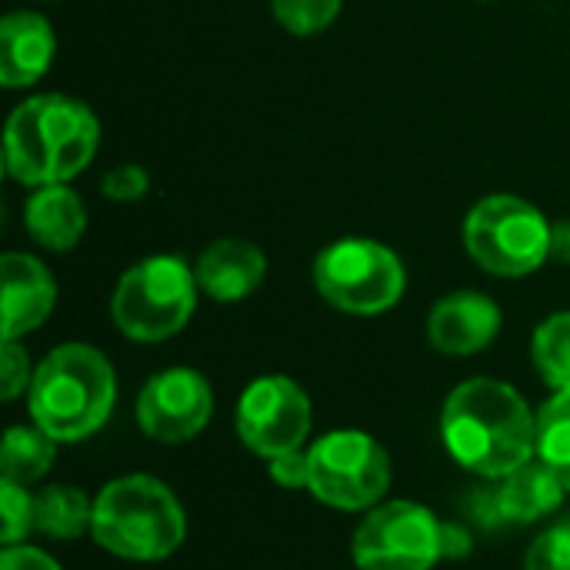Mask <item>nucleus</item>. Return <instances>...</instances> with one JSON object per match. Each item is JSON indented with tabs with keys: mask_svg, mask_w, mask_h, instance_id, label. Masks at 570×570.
I'll return each mask as SVG.
<instances>
[{
	"mask_svg": "<svg viewBox=\"0 0 570 570\" xmlns=\"http://www.w3.org/2000/svg\"><path fill=\"white\" fill-rule=\"evenodd\" d=\"M57 37L43 13L13 10L0 23V80L3 87H30L53 63Z\"/></svg>",
	"mask_w": 570,
	"mask_h": 570,
	"instance_id": "15",
	"label": "nucleus"
},
{
	"mask_svg": "<svg viewBox=\"0 0 570 570\" xmlns=\"http://www.w3.org/2000/svg\"><path fill=\"white\" fill-rule=\"evenodd\" d=\"M501 334V307L478 291H454L441 297L428 317V341L451 357H471Z\"/></svg>",
	"mask_w": 570,
	"mask_h": 570,
	"instance_id": "12",
	"label": "nucleus"
},
{
	"mask_svg": "<svg viewBox=\"0 0 570 570\" xmlns=\"http://www.w3.org/2000/svg\"><path fill=\"white\" fill-rule=\"evenodd\" d=\"M314 287L331 307L374 317L404 297L407 271L387 244L371 237H344L314 257Z\"/></svg>",
	"mask_w": 570,
	"mask_h": 570,
	"instance_id": "6",
	"label": "nucleus"
},
{
	"mask_svg": "<svg viewBox=\"0 0 570 570\" xmlns=\"http://www.w3.org/2000/svg\"><path fill=\"white\" fill-rule=\"evenodd\" d=\"M53 454H57V441L33 428H10L3 434V448H0V471L3 481L13 484H33L40 481L50 468H53Z\"/></svg>",
	"mask_w": 570,
	"mask_h": 570,
	"instance_id": "19",
	"label": "nucleus"
},
{
	"mask_svg": "<svg viewBox=\"0 0 570 570\" xmlns=\"http://www.w3.org/2000/svg\"><path fill=\"white\" fill-rule=\"evenodd\" d=\"M441 438L461 468L501 481L538 454V417L511 384L471 377L448 394Z\"/></svg>",
	"mask_w": 570,
	"mask_h": 570,
	"instance_id": "1",
	"label": "nucleus"
},
{
	"mask_svg": "<svg viewBox=\"0 0 570 570\" xmlns=\"http://www.w3.org/2000/svg\"><path fill=\"white\" fill-rule=\"evenodd\" d=\"M271 478L281 488H287V491L311 488V461H307V451H291V454H281V458H271Z\"/></svg>",
	"mask_w": 570,
	"mask_h": 570,
	"instance_id": "27",
	"label": "nucleus"
},
{
	"mask_svg": "<svg viewBox=\"0 0 570 570\" xmlns=\"http://www.w3.org/2000/svg\"><path fill=\"white\" fill-rule=\"evenodd\" d=\"M0 277H3V341H17L37 331L50 317L57 304V284L37 257L13 254V250L3 254Z\"/></svg>",
	"mask_w": 570,
	"mask_h": 570,
	"instance_id": "13",
	"label": "nucleus"
},
{
	"mask_svg": "<svg viewBox=\"0 0 570 570\" xmlns=\"http://www.w3.org/2000/svg\"><path fill=\"white\" fill-rule=\"evenodd\" d=\"M97 144L100 124L87 104L63 94H37L7 120V174L27 187L67 184L94 160Z\"/></svg>",
	"mask_w": 570,
	"mask_h": 570,
	"instance_id": "2",
	"label": "nucleus"
},
{
	"mask_svg": "<svg viewBox=\"0 0 570 570\" xmlns=\"http://www.w3.org/2000/svg\"><path fill=\"white\" fill-rule=\"evenodd\" d=\"M23 227L27 234L53 254L73 250L87 230V207L77 190L67 184H47L37 187L23 207Z\"/></svg>",
	"mask_w": 570,
	"mask_h": 570,
	"instance_id": "16",
	"label": "nucleus"
},
{
	"mask_svg": "<svg viewBox=\"0 0 570 570\" xmlns=\"http://www.w3.org/2000/svg\"><path fill=\"white\" fill-rule=\"evenodd\" d=\"M104 194L110 200H120V204H130V200H140L147 190H150V177L140 164H117L104 174Z\"/></svg>",
	"mask_w": 570,
	"mask_h": 570,
	"instance_id": "26",
	"label": "nucleus"
},
{
	"mask_svg": "<svg viewBox=\"0 0 570 570\" xmlns=\"http://www.w3.org/2000/svg\"><path fill=\"white\" fill-rule=\"evenodd\" d=\"M311 494L337 511H367L391 488V458L364 431H331L307 448Z\"/></svg>",
	"mask_w": 570,
	"mask_h": 570,
	"instance_id": "8",
	"label": "nucleus"
},
{
	"mask_svg": "<svg viewBox=\"0 0 570 570\" xmlns=\"http://www.w3.org/2000/svg\"><path fill=\"white\" fill-rule=\"evenodd\" d=\"M0 570H60V564L47 551H40V548H20V544H13V548H3Z\"/></svg>",
	"mask_w": 570,
	"mask_h": 570,
	"instance_id": "28",
	"label": "nucleus"
},
{
	"mask_svg": "<svg viewBox=\"0 0 570 570\" xmlns=\"http://www.w3.org/2000/svg\"><path fill=\"white\" fill-rule=\"evenodd\" d=\"M30 414L57 444H73L97 434L117 401V374L90 344H60L33 371Z\"/></svg>",
	"mask_w": 570,
	"mask_h": 570,
	"instance_id": "3",
	"label": "nucleus"
},
{
	"mask_svg": "<svg viewBox=\"0 0 570 570\" xmlns=\"http://www.w3.org/2000/svg\"><path fill=\"white\" fill-rule=\"evenodd\" d=\"M33 371H30V354L17 344V341H3V354H0V397L13 401L23 391H30Z\"/></svg>",
	"mask_w": 570,
	"mask_h": 570,
	"instance_id": "25",
	"label": "nucleus"
},
{
	"mask_svg": "<svg viewBox=\"0 0 570 570\" xmlns=\"http://www.w3.org/2000/svg\"><path fill=\"white\" fill-rule=\"evenodd\" d=\"M464 244L488 274L528 277L551 261V224L534 204L514 194H491L471 207Z\"/></svg>",
	"mask_w": 570,
	"mask_h": 570,
	"instance_id": "7",
	"label": "nucleus"
},
{
	"mask_svg": "<svg viewBox=\"0 0 570 570\" xmlns=\"http://www.w3.org/2000/svg\"><path fill=\"white\" fill-rule=\"evenodd\" d=\"M361 570H431L441 561V521L414 501H387L354 531Z\"/></svg>",
	"mask_w": 570,
	"mask_h": 570,
	"instance_id": "9",
	"label": "nucleus"
},
{
	"mask_svg": "<svg viewBox=\"0 0 570 570\" xmlns=\"http://www.w3.org/2000/svg\"><path fill=\"white\" fill-rule=\"evenodd\" d=\"M200 294L220 304H234L250 297L267 277V257L257 244L240 237H224L210 244L194 267Z\"/></svg>",
	"mask_w": 570,
	"mask_h": 570,
	"instance_id": "14",
	"label": "nucleus"
},
{
	"mask_svg": "<svg viewBox=\"0 0 570 570\" xmlns=\"http://www.w3.org/2000/svg\"><path fill=\"white\" fill-rule=\"evenodd\" d=\"M531 361L541 381L554 391H570V311L551 314L531 341Z\"/></svg>",
	"mask_w": 570,
	"mask_h": 570,
	"instance_id": "20",
	"label": "nucleus"
},
{
	"mask_svg": "<svg viewBox=\"0 0 570 570\" xmlns=\"http://www.w3.org/2000/svg\"><path fill=\"white\" fill-rule=\"evenodd\" d=\"M538 458L570 491V391H554L538 411Z\"/></svg>",
	"mask_w": 570,
	"mask_h": 570,
	"instance_id": "21",
	"label": "nucleus"
},
{
	"mask_svg": "<svg viewBox=\"0 0 570 570\" xmlns=\"http://www.w3.org/2000/svg\"><path fill=\"white\" fill-rule=\"evenodd\" d=\"M94 541L124 561H164L187 538L177 494L147 474L110 481L94 501Z\"/></svg>",
	"mask_w": 570,
	"mask_h": 570,
	"instance_id": "4",
	"label": "nucleus"
},
{
	"mask_svg": "<svg viewBox=\"0 0 570 570\" xmlns=\"http://www.w3.org/2000/svg\"><path fill=\"white\" fill-rule=\"evenodd\" d=\"M551 261L570 264V220L551 224Z\"/></svg>",
	"mask_w": 570,
	"mask_h": 570,
	"instance_id": "31",
	"label": "nucleus"
},
{
	"mask_svg": "<svg viewBox=\"0 0 570 570\" xmlns=\"http://www.w3.org/2000/svg\"><path fill=\"white\" fill-rule=\"evenodd\" d=\"M0 538L3 548L20 544L30 531H33V498L27 494L23 484L13 481H0Z\"/></svg>",
	"mask_w": 570,
	"mask_h": 570,
	"instance_id": "23",
	"label": "nucleus"
},
{
	"mask_svg": "<svg viewBox=\"0 0 570 570\" xmlns=\"http://www.w3.org/2000/svg\"><path fill=\"white\" fill-rule=\"evenodd\" d=\"M564 491H568L564 481L541 458L538 461L531 458L524 468L501 478V484L494 488V498H498V511L504 524H534L561 508Z\"/></svg>",
	"mask_w": 570,
	"mask_h": 570,
	"instance_id": "17",
	"label": "nucleus"
},
{
	"mask_svg": "<svg viewBox=\"0 0 570 570\" xmlns=\"http://www.w3.org/2000/svg\"><path fill=\"white\" fill-rule=\"evenodd\" d=\"M468 514H471V521H478V524L488 528V531L504 528V518H501V511H498L494 488H478V491H471V498H468Z\"/></svg>",
	"mask_w": 570,
	"mask_h": 570,
	"instance_id": "29",
	"label": "nucleus"
},
{
	"mask_svg": "<svg viewBox=\"0 0 570 570\" xmlns=\"http://www.w3.org/2000/svg\"><path fill=\"white\" fill-rule=\"evenodd\" d=\"M344 0H271L277 23L294 33V37H314L324 33L337 13H341Z\"/></svg>",
	"mask_w": 570,
	"mask_h": 570,
	"instance_id": "22",
	"label": "nucleus"
},
{
	"mask_svg": "<svg viewBox=\"0 0 570 570\" xmlns=\"http://www.w3.org/2000/svg\"><path fill=\"white\" fill-rule=\"evenodd\" d=\"M524 570H570V521H561L534 538Z\"/></svg>",
	"mask_w": 570,
	"mask_h": 570,
	"instance_id": "24",
	"label": "nucleus"
},
{
	"mask_svg": "<svg viewBox=\"0 0 570 570\" xmlns=\"http://www.w3.org/2000/svg\"><path fill=\"white\" fill-rule=\"evenodd\" d=\"M94 524V504L83 491L53 484L33 494V531L53 541H73Z\"/></svg>",
	"mask_w": 570,
	"mask_h": 570,
	"instance_id": "18",
	"label": "nucleus"
},
{
	"mask_svg": "<svg viewBox=\"0 0 570 570\" xmlns=\"http://www.w3.org/2000/svg\"><path fill=\"white\" fill-rule=\"evenodd\" d=\"M471 554V534L464 524H441V558L461 561Z\"/></svg>",
	"mask_w": 570,
	"mask_h": 570,
	"instance_id": "30",
	"label": "nucleus"
},
{
	"mask_svg": "<svg viewBox=\"0 0 570 570\" xmlns=\"http://www.w3.org/2000/svg\"><path fill=\"white\" fill-rule=\"evenodd\" d=\"M197 277L180 257L157 254L134 264L117 281L110 317L124 337L157 344L187 327L197 307Z\"/></svg>",
	"mask_w": 570,
	"mask_h": 570,
	"instance_id": "5",
	"label": "nucleus"
},
{
	"mask_svg": "<svg viewBox=\"0 0 570 570\" xmlns=\"http://www.w3.org/2000/svg\"><path fill=\"white\" fill-rule=\"evenodd\" d=\"M214 414V391L204 374L170 367L154 374L137 397V424L150 441L184 444L197 438Z\"/></svg>",
	"mask_w": 570,
	"mask_h": 570,
	"instance_id": "11",
	"label": "nucleus"
},
{
	"mask_svg": "<svg viewBox=\"0 0 570 570\" xmlns=\"http://www.w3.org/2000/svg\"><path fill=\"white\" fill-rule=\"evenodd\" d=\"M237 434L261 458L301 451L311 434V397L284 374H267L247 384L237 401Z\"/></svg>",
	"mask_w": 570,
	"mask_h": 570,
	"instance_id": "10",
	"label": "nucleus"
}]
</instances>
